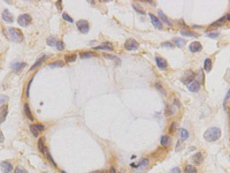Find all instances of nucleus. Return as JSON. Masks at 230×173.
<instances>
[{
  "mask_svg": "<svg viewBox=\"0 0 230 173\" xmlns=\"http://www.w3.org/2000/svg\"><path fill=\"white\" fill-rule=\"evenodd\" d=\"M221 137V129L219 127H211L204 133V139L208 142H215Z\"/></svg>",
  "mask_w": 230,
  "mask_h": 173,
  "instance_id": "obj_1",
  "label": "nucleus"
},
{
  "mask_svg": "<svg viewBox=\"0 0 230 173\" xmlns=\"http://www.w3.org/2000/svg\"><path fill=\"white\" fill-rule=\"evenodd\" d=\"M7 35L10 38V40H13L15 43H22L24 39L22 31L16 28H7Z\"/></svg>",
  "mask_w": 230,
  "mask_h": 173,
  "instance_id": "obj_2",
  "label": "nucleus"
},
{
  "mask_svg": "<svg viewBox=\"0 0 230 173\" xmlns=\"http://www.w3.org/2000/svg\"><path fill=\"white\" fill-rule=\"evenodd\" d=\"M139 47V43L134 38H128L124 43V49L127 51H135Z\"/></svg>",
  "mask_w": 230,
  "mask_h": 173,
  "instance_id": "obj_3",
  "label": "nucleus"
},
{
  "mask_svg": "<svg viewBox=\"0 0 230 173\" xmlns=\"http://www.w3.org/2000/svg\"><path fill=\"white\" fill-rule=\"evenodd\" d=\"M76 27H77L78 31L82 34H88L90 30V24L86 20H78L76 23Z\"/></svg>",
  "mask_w": 230,
  "mask_h": 173,
  "instance_id": "obj_4",
  "label": "nucleus"
},
{
  "mask_svg": "<svg viewBox=\"0 0 230 173\" xmlns=\"http://www.w3.org/2000/svg\"><path fill=\"white\" fill-rule=\"evenodd\" d=\"M149 164H150L149 158H143L139 163H137V164H134V163H132L130 166H131L132 169H135L136 171H143V170H145V169L149 166Z\"/></svg>",
  "mask_w": 230,
  "mask_h": 173,
  "instance_id": "obj_5",
  "label": "nucleus"
},
{
  "mask_svg": "<svg viewBox=\"0 0 230 173\" xmlns=\"http://www.w3.org/2000/svg\"><path fill=\"white\" fill-rule=\"evenodd\" d=\"M31 16L29 14H21V15L17 17V23L21 25V27H28L30 25V23H31Z\"/></svg>",
  "mask_w": 230,
  "mask_h": 173,
  "instance_id": "obj_6",
  "label": "nucleus"
},
{
  "mask_svg": "<svg viewBox=\"0 0 230 173\" xmlns=\"http://www.w3.org/2000/svg\"><path fill=\"white\" fill-rule=\"evenodd\" d=\"M0 169H1V172L2 173H10L13 171L14 166H13V164H12L10 162L4 160V162H1V164H0Z\"/></svg>",
  "mask_w": 230,
  "mask_h": 173,
  "instance_id": "obj_7",
  "label": "nucleus"
},
{
  "mask_svg": "<svg viewBox=\"0 0 230 173\" xmlns=\"http://www.w3.org/2000/svg\"><path fill=\"white\" fill-rule=\"evenodd\" d=\"M150 19H151L152 24L156 27V29H159V30L162 29V22L160 21V19H159L158 16H156L154 14H152V13H150Z\"/></svg>",
  "mask_w": 230,
  "mask_h": 173,
  "instance_id": "obj_8",
  "label": "nucleus"
},
{
  "mask_svg": "<svg viewBox=\"0 0 230 173\" xmlns=\"http://www.w3.org/2000/svg\"><path fill=\"white\" fill-rule=\"evenodd\" d=\"M202 50V45H201L199 42H192L189 44V51L192 53H197V52H200Z\"/></svg>",
  "mask_w": 230,
  "mask_h": 173,
  "instance_id": "obj_9",
  "label": "nucleus"
},
{
  "mask_svg": "<svg viewBox=\"0 0 230 173\" xmlns=\"http://www.w3.org/2000/svg\"><path fill=\"white\" fill-rule=\"evenodd\" d=\"M188 89H189V91H191V92H198V91L200 90V83H199V81H196V80H193L191 83H189L188 85Z\"/></svg>",
  "mask_w": 230,
  "mask_h": 173,
  "instance_id": "obj_10",
  "label": "nucleus"
},
{
  "mask_svg": "<svg viewBox=\"0 0 230 173\" xmlns=\"http://www.w3.org/2000/svg\"><path fill=\"white\" fill-rule=\"evenodd\" d=\"M156 66L160 68V69H166L168 67V62L166 59H163L162 57H159L156 55Z\"/></svg>",
  "mask_w": 230,
  "mask_h": 173,
  "instance_id": "obj_11",
  "label": "nucleus"
},
{
  "mask_svg": "<svg viewBox=\"0 0 230 173\" xmlns=\"http://www.w3.org/2000/svg\"><path fill=\"white\" fill-rule=\"evenodd\" d=\"M194 73H193L192 70H189V73H186L185 76H183L182 77V82L185 83L186 85L189 84V83H191L193 81V79H194Z\"/></svg>",
  "mask_w": 230,
  "mask_h": 173,
  "instance_id": "obj_12",
  "label": "nucleus"
},
{
  "mask_svg": "<svg viewBox=\"0 0 230 173\" xmlns=\"http://www.w3.org/2000/svg\"><path fill=\"white\" fill-rule=\"evenodd\" d=\"M2 20L7 23L14 22V17H13V15L10 14V12H9L8 9H5V10L2 12Z\"/></svg>",
  "mask_w": 230,
  "mask_h": 173,
  "instance_id": "obj_13",
  "label": "nucleus"
},
{
  "mask_svg": "<svg viewBox=\"0 0 230 173\" xmlns=\"http://www.w3.org/2000/svg\"><path fill=\"white\" fill-rule=\"evenodd\" d=\"M46 59H47V55H46V54H43V55H40V57L38 58L37 60H36V62H35V64H33V65L30 67V70H33V69H36V68H37L38 66H40V65H42V64H43V62H44Z\"/></svg>",
  "mask_w": 230,
  "mask_h": 173,
  "instance_id": "obj_14",
  "label": "nucleus"
},
{
  "mask_svg": "<svg viewBox=\"0 0 230 173\" xmlns=\"http://www.w3.org/2000/svg\"><path fill=\"white\" fill-rule=\"evenodd\" d=\"M7 114H8V106L4 105L1 109H0V124H2L4 121L6 120Z\"/></svg>",
  "mask_w": 230,
  "mask_h": 173,
  "instance_id": "obj_15",
  "label": "nucleus"
},
{
  "mask_svg": "<svg viewBox=\"0 0 230 173\" xmlns=\"http://www.w3.org/2000/svg\"><path fill=\"white\" fill-rule=\"evenodd\" d=\"M160 144L162 147H169L171 144V139L168 135H162L160 137Z\"/></svg>",
  "mask_w": 230,
  "mask_h": 173,
  "instance_id": "obj_16",
  "label": "nucleus"
},
{
  "mask_svg": "<svg viewBox=\"0 0 230 173\" xmlns=\"http://www.w3.org/2000/svg\"><path fill=\"white\" fill-rule=\"evenodd\" d=\"M173 43H174V45H176L177 47L182 49V47H184V46H185L186 40H185V39H183V38H177V37H175L174 39H173Z\"/></svg>",
  "mask_w": 230,
  "mask_h": 173,
  "instance_id": "obj_17",
  "label": "nucleus"
},
{
  "mask_svg": "<svg viewBox=\"0 0 230 173\" xmlns=\"http://www.w3.org/2000/svg\"><path fill=\"white\" fill-rule=\"evenodd\" d=\"M192 160L197 164V165H200L201 163H202V160H204V156H202V154L201 152H197V154H194L192 156Z\"/></svg>",
  "mask_w": 230,
  "mask_h": 173,
  "instance_id": "obj_18",
  "label": "nucleus"
},
{
  "mask_svg": "<svg viewBox=\"0 0 230 173\" xmlns=\"http://www.w3.org/2000/svg\"><path fill=\"white\" fill-rule=\"evenodd\" d=\"M24 66H27V64L25 62H14V64H12V66L10 68L14 70V72H20L22 68H24Z\"/></svg>",
  "mask_w": 230,
  "mask_h": 173,
  "instance_id": "obj_19",
  "label": "nucleus"
},
{
  "mask_svg": "<svg viewBox=\"0 0 230 173\" xmlns=\"http://www.w3.org/2000/svg\"><path fill=\"white\" fill-rule=\"evenodd\" d=\"M158 14H159V19H160V21H161V22L166 23L167 25H171V22L169 21V19L163 14L162 10H159V12H158Z\"/></svg>",
  "mask_w": 230,
  "mask_h": 173,
  "instance_id": "obj_20",
  "label": "nucleus"
},
{
  "mask_svg": "<svg viewBox=\"0 0 230 173\" xmlns=\"http://www.w3.org/2000/svg\"><path fill=\"white\" fill-rule=\"evenodd\" d=\"M44 155H45V156H46V158H47V160H48V162H50V163H51V164H52V165H53V167H58V165H57V163L54 162V159H53L52 155L50 154V151H48V149H47V148L45 149Z\"/></svg>",
  "mask_w": 230,
  "mask_h": 173,
  "instance_id": "obj_21",
  "label": "nucleus"
},
{
  "mask_svg": "<svg viewBox=\"0 0 230 173\" xmlns=\"http://www.w3.org/2000/svg\"><path fill=\"white\" fill-rule=\"evenodd\" d=\"M212 65H213V64H212V60H211L209 58L205 59V61H204V70L209 73V72L212 70Z\"/></svg>",
  "mask_w": 230,
  "mask_h": 173,
  "instance_id": "obj_22",
  "label": "nucleus"
},
{
  "mask_svg": "<svg viewBox=\"0 0 230 173\" xmlns=\"http://www.w3.org/2000/svg\"><path fill=\"white\" fill-rule=\"evenodd\" d=\"M179 137L182 141H186L189 139V132L186 130L185 128H181L179 129Z\"/></svg>",
  "mask_w": 230,
  "mask_h": 173,
  "instance_id": "obj_23",
  "label": "nucleus"
},
{
  "mask_svg": "<svg viewBox=\"0 0 230 173\" xmlns=\"http://www.w3.org/2000/svg\"><path fill=\"white\" fill-rule=\"evenodd\" d=\"M24 114H25V117L29 119V120L31 121H33V117H32V113H31V111H30V109H29V105L25 103L24 104Z\"/></svg>",
  "mask_w": 230,
  "mask_h": 173,
  "instance_id": "obj_24",
  "label": "nucleus"
},
{
  "mask_svg": "<svg viewBox=\"0 0 230 173\" xmlns=\"http://www.w3.org/2000/svg\"><path fill=\"white\" fill-rule=\"evenodd\" d=\"M65 66V62L63 61H54V62H51L50 65H48V67L50 68H58V67H63Z\"/></svg>",
  "mask_w": 230,
  "mask_h": 173,
  "instance_id": "obj_25",
  "label": "nucleus"
},
{
  "mask_svg": "<svg viewBox=\"0 0 230 173\" xmlns=\"http://www.w3.org/2000/svg\"><path fill=\"white\" fill-rule=\"evenodd\" d=\"M181 35L183 36H188V37H198L199 35L193 32V31H188V30H181Z\"/></svg>",
  "mask_w": 230,
  "mask_h": 173,
  "instance_id": "obj_26",
  "label": "nucleus"
},
{
  "mask_svg": "<svg viewBox=\"0 0 230 173\" xmlns=\"http://www.w3.org/2000/svg\"><path fill=\"white\" fill-rule=\"evenodd\" d=\"M76 59H77V54H67V55L65 57V60H66V62H68V64L74 62Z\"/></svg>",
  "mask_w": 230,
  "mask_h": 173,
  "instance_id": "obj_27",
  "label": "nucleus"
},
{
  "mask_svg": "<svg viewBox=\"0 0 230 173\" xmlns=\"http://www.w3.org/2000/svg\"><path fill=\"white\" fill-rule=\"evenodd\" d=\"M93 50H96V51H113V47H107V45H99V46H95L93 47Z\"/></svg>",
  "mask_w": 230,
  "mask_h": 173,
  "instance_id": "obj_28",
  "label": "nucleus"
},
{
  "mask_svg": "<svg viewBox=\"0 0 230 173\" xmlns=\"http://www.w3.org/2000/svg\"><path fill=\"white\" fill-rule=\"evenodd\" d=\"M46 148H47V147L44 144V139H39V141H38V149H39V151H40L42 154H44Z\"/></svg>",
  "mask_w": 230,
  "mask_h": 173,
  "instance_id": "obj_29",
  "label": "nucleus"
},
{
  "mask_svg": "<svg viewBox=\"0 0 230 173\" xmlns=\"http://www.w3.org/2000/svg\"><path fill=\"white\" fill-rule=\"evenodd\" d=\"M184 173H197V169L193 165H186L184 169Z\"/></svg>",
  "mask_w": 230,
  "mask_h": 173,
  "instance_id": "obj_30",
  "label": "nucleus"
},
{
  "mask_svg": "<svg viewBox=\"0 0 230 173\" xmlns=\"http://www.w3.org/2000/svg\"><path fill=\"white\" fill-rule=\"evenodd\" d=\"M104 57L106 58V59H109V60H116V62H118V65H120L121 64V61H120V59L116 57V55H111V54H107V53H105L104 54Z\"/></svg>",
  "mask_w": 230,
  "mask_h": 173,
  "instance_id": "obj_31",
  "label": "nucleus"
},
{
  "mask_svg": "<svg viewBox=\"0 0 230 173\" xmlns=\"http://www.w3.org/2000/svg\"><path fill=\"white\" fill-rule=\"evenodd\" d=\"M82 59H86V58H92V57H96V54L93 52H82L80 54Z\"/></svg>",
  "mask_w": 230,
  "mask_h": 173,
  "instance_id": "obj_32",
  "label": "nucleus"
},
{
  "mask_svg": "<svg viewBox=\"0 0 230 173\" xmlns=\"http://www.w3.org/2000/svg\"><path fill=\"white\" fill-rule=\"evenodd\" d=\"M57 42H58V40L55 39V37H53V36H50V37L47 38V40H46V43H47L48 46H55Z\"/></svg>",
  "mask_w": 230,
  "mask_h": 173,
  "instance_id": "obj_33",
  "label": "nucleus"
},
{
  "mask_svg": "<svg viewBox=\"0 0 230 173\" xmlns=\"http://www.w3.org/2000/svg\"><path fill=\"white\" fill-rule=\"evenodd\" d=\"M32 127L36 129V132H43V130H45V126L44 125H42V124H36V125H31Z\"/></svg>",
  "mask_w": 230,
  "mask_h": 173,
  "instance_id": "obj_34",
  "label": "nucleus"
},
{
  "mask_svg": "<svg viewBox=\"0 0 230 173\" xmlns=\"http://www.w3.org/2000/svg\"><path fill=\"white\" fill-rule=\"evenodd\" d=\"M161 47H166V49H174L175 45L173 42H163L161 43Z\"/></svg>",
  "mask_w": 230,
  "mask_h": 173,
  "instance_id": "obj_35",
  "label": "nucleus"
},
{
  "mask_svg": "<svg viewBox=\"0 0 230 173\" xmlns=\"http://www.w3.org/2000/svg\"><path fill=\"white\" fill-rule=\"evenodd\" d=\"M55 47H57V50H59V51H63V50H65V43H63L62 40H58L57 44H55Z\"/></svg>",
  "mask_w": 230,
  "mask_h": 173,
  "instance_id": "obj_36",
  "label": "nucleus"
},
{
  "mask_svg": "<svg viewBox=\"0 0 230 173\" xmlns=\"http://www.w3.org/2000/svg\"><path fill=\"white\" fill-rule=\"evenodd\" d=\"M226 21H227V19H226V17H222V19H220L219 21H216V22L212 23L211 25H212V27H219V25H222V24L226 22Z\"/></svg>",
  "mask_w": 230,
  "mask_h": 173,
  "instance_id": "obj_37",
  "label": "nucleus"
},
{
  "mask_svg": "<svg viewBox=\"0 0 230 173\" xmlns=\"http://www.w3.org/2000/svg\"><path fill=\"white\" fill-rule=\"evenodd\" d=\"M62 19H63L65 21L69 22V23H73V22H74V20L71 19V16H69V15L67 14V13H63V14H62Z\"/></svg>",
  "mask_w": 230,
  "mask_h": 173,
  "instance_id": "obj_38",
  "label": "nucleus"
},
{
  "mask_svg": "<svg viewBox=\"0 0 230 173\" xmlns=\"http://www.w3.org/2000/svg\"><path fill=\"white\" fill-rule=\"evenodd\" d=\"M174 111H175V110H174V107H173V106H167V110H166V115H167V117H169V115H173V114L175 113Z\"/></svg>",
  "mask_w": 230,
  "mask_h": 173,
  "instance_id": "obj_39",
  "label": "nucleus"
},
{
  "mask_svg": "<svg viewBox=\"0 0 230 173\" xmlns=\"http://www.w3.org/2000/svg\"><path fill=\"white\" fill-rule=\"evenodd\" d=\"M206 35H207L209 38H216L220 36V32H219V31H215V32H206Z\"/></svg>",
  "mask_w": 230,
  "mask_h": 173,
  "instance_id": "obj_40",
  "label": "nucleus"
},
{
  "mask_svg": "<svg viewBox=\"0 0 230 173\" xmlns=\"http://www.w3.org/2000/svg\"><path fill=\"white\" fill-rule=\"evenodd\" d=\"M132 7H134L135 9H136V10L138 12V13H141V14H145V12L143 10V8L139 7V6L137 5V4H132Z\"/></svg>",
  "mask_w": 230,
  "mask_h": 173,
  "instance_id": "obj_41",
  "label": "nucleus"
},
{
  "mask_svg": "<svg viewBox=\"0 0 230 173\" xmlns=\"http://www.w3.org/2000/svg\"><path fill=\"white\" fill-rule=\"evenodd\" d=\"M156 89H158V90H159V91H161V92H162V95H163V96H166V91H164V89H163V88H162V85H160V83H159V82H156Z\"/></svg>",
  "mask_w": 230,
  "mask_h": 173,
  "instance_id": "obj_42",
  "label": "nucleus"
},
{
  "mask_svg": "<svg viewBox=\"0 0 230 173\" xmlns=\"http://www.w3.org/2000/svg\"><path fill=\"white\" fill-rule=\"evenodd\" d=\"M7 100H8L7 96H4V95H1V96H0V106L4 105V104L7 102Z\"/></svg>",
  "mask_w": 230,
  "mask_h": 173,
  "instance_id": "obj_43",
  "label": "nucleus"
},
{
  "mask_svg": "<svg viewBox=\"0 0 230 173\" xmlns=\"http://www.w3.org/2000/svg\"><path fill=\"white\" fill-rule=\"evenodd\" d=\"M229 97H230V88H229V90H228V92H227V95H226V97H224V100H223V106H224V107H226V104H227Z\"/></svg>",
  "mask_w": 230,
  "mask_h": 173,
  "instance_id": "obj_44",
  "label": "nucleus"
},
{
  "mask_svg": "<svg viewBox=\"0 0 230 173\" xmlns=\"http://www.w3.org/2000/svg\"><path fill=\"white\" fill-rule=\"evenodd\" d=\"M170 173H182V171H181V169H179V167L176 166V167H173V169H171Z\"/></svg>",
  "mask_w": 230,
  "mask_h": 173,
  "instance_id": "obj_45",
  "label": "nucleus"
},
{
  "mask_svg": "<svg viewBox=\"0 0 230 173\" xmlns=\"http://www.w3.org/2000/svg\"><path fill=\"white\" fill-rule=\"evenodd\" d=\"M32 81H33V77H32V79H31V80H30V81H29V83H28V87H27V94H25V95H27V96H29V92H30V87H31V83H32Z\"/></svg>",
  "mask_w": 230,
  "mask_h": 173,
  "instance_id": "obj_46",
  "label": "nucleus"
},
{
  "mask_svg": "<svg viewBox=\"0 0 230 173\" xmlns=\"http://www.w3.org/2000/svg\"><path fill=\"white\" fill-rule=\"evenodd\" d=\"M14 173H27V171L24 169H22V167H16Z\"/></svg>",
  "mask_w": 230,
  "mask_h": 173,
  "instance_id": "obj_47",
  "label": "nucleus"
},
{
  "mask_svg": "<svg viewBox=\"0 0 230 173\" xmlns=\"http://www.w3.org/2000/svg\"><path fill=\"white\" fill-rule=\"evenodd\" d=\"M30 130H31V133H32V135L35 136V137H38V132H36V129L32 127V126H30Z\"/></svg>",
  "mask_w": 230,
  "mask_h": 173,
  "instance_id": "obj_48",
  "label": "nucleus"
},
{
  "mask_svg": "<svg viewBox=\"0 0 230 173\" xmlns=\"http://www.w3.org/2000/svg\"><path fill=\"white\" fill-rule=\"evenodd\" d=\"M175 128H176V122H173L171 126L169 127V132H170V133H174V132H175Z\"/></svg>",
  "mask_w": 230,
  "mask_h": 173,
  "instance_id": "obj_49",
  "label": "nucleus"
},
{
  "mask_svg": "<svg viewBox=\"0 0 230 173\" xmlns=\"http://www.w3.org/2000/svg\"><path fill=\"white\" fill-rule=\"evenodd\" d=\"M108 173H116V170H115V167L114 166H111L109 167V172Z\"/></svg>",
  "mask_w": 230,
  "mask_h": 173,
  "instance_id": "obj_50",
  "label": "nucleus"
},
{
  "mask_svg": "<svg viewBox=\"0 0 230 173\" xmlns=\"http://www.w3.org/2000/svg\"><path fill=\"white\" fill-rule=\"evenodd\" d=\"M5 141V137H4V134H2V132H0V143H2Z\"/></svg>",
  "mask_w": 230,
  "mask_h": 173,
  "instance_id": "obj_51",
  "label": "nucleus"
},
{
  "mask_svg": "<svg viewBox=\"0 0 230 173\" xmlns=\"http://www.w3.org/2000/svg\"><path fill=\"white\" fill-rule=\"evenodd\" d=\"M57 6H58V8L61 9V7H62V6H61V1H58V2H57Z\"/></svg>",
  "mask_w": 230,
  "mask_h": 173,
  "instance_id": "obj_52",
  "label": "nucleus"
},
{
  "mask_svg": "<svg viewBox=\"0 0 230 173\" xmlns=\"http://www.w3.org/2000/svg\"><path fill=\"white\" fill-rule=\"evenodd\" d=\"M91 173H105L104 171H101V170H98V171H93V172H91Z\"/></svg>",
  "mask_w": 230,
  "mask_h": 173,
  "instance_id": "obj_53",
  "label": "nucleus"
},
{
  "mask_svg": "<svg viewBox=\"0 0 230 173\" xmlns=\"http://www.w3.org/2000/svg\"><path fill=\"white\" fill-rule=\"evenodd\" d=\"M226 19H227V21H230V13L228 14V15H227V17H226Z\"/></svg>",
  "mask_w": 230,
  "mask_h": 173,
  "instance_id": "obj_54",
  "label": "nucleus"
},
{
  "mask_svg": "<svg viewBox=\"0 0 230 173\" xmlns=\"http://www.w3.org/2000/svg\"><path fill=\"white\" fill-rule=\"evenodd\" d=\"M228 113H229V119H230V110H229V112H228Z\"/></svg>",
  "mask_w": 230,
  "mask_h": 173,
  "instance_id": "obj_55",
  "label": "nucleus"
},
{
  "mask_svg": "<svg viewBox=\"0 0 230 173\" xmlns=\"http://www.w3.org/2000/svg\"><path fill=\"white\" fill-rule=\"evenodd\" d=\"M61 173H66V172H65V171H61Z\"/></svg>",
  "mask_w": 230,
  "mask_h": 173,
  "instance_id": "obj_56",
  "label": "nucleus"
}]
</instances>
